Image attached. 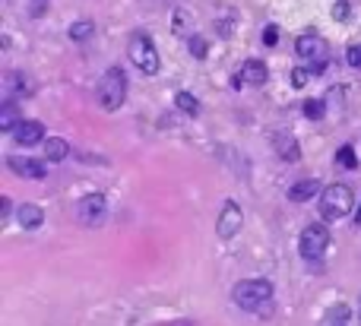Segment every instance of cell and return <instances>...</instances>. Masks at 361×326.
Instances as JSON below:
<instances>
[{"instance_id":"obj_34","label":"cell","mask_w":361,"mask_h":326,"mask_svg":"<svg viewBox=\"0 0 361 326\" xmlns=\"http://www.w3.org/2000/svg\"><path fill=\"white\" fill-rule=\"evenodd\" d=\"M358 317H361V307H358Z\"/></svg>"},{"instance_id":"obj_32","label":"cell","mask_w":361,"mask_h":326,"mask_svg":"<svg viewBox=\"0 0 361 326\" xmlns=\"http://www.w3.org/2000/svg\"><path fill=\"white\" fill-rule=\"evenodd\" d=\"M355 225H361V206H358V212H355Z\"/></svg>"},{"instance_id":"obj_1","label":"cell","mask_w":361,"mask_h":326,"mask_svg":"<svg viewBox=\"0 0 361 326\" xmlns=\"http://www.w3.org/2000/svg\"><path fill=\"white\" fill-rule=\"evenodd\" d=\"M232 301L247 313H254V310L266 313L273 304V282L269 279H241L232 288Z\"/></svg>"},{"instance_id":"obj_21","label":"cell","mask_w":361,"mask_h":326,"mask_svg":"<svg viewBox=\"0 0 361 326\" xmlns=\"http://www.w3.org/2000/svg\"><path fill=\"white\" fill-rule=\"evenodd\" d=\"M301 111H304V117H310V120H320L323 114H327V105H323L320 99H307L304 105H301Z\"/></svg>"},{"instance_id":"obj_20","label":"cell","mask_w":361,"mask_h":326,"mask_svg":"<svg viewBox=\"0 0 361 326\" xmlns=\"http://www.w3.org/2000/svg\"><path fill=\"white\" fill-rule=\"evenodd\" d=\"M92 32H95V26L89 19H82V22H73V26H70V38H73V41H89Z\"/></svg>"},{"instance_id":"obj_15","label":"cell","mask_w":361,"mask_h":326,"mask_svg":"<svg viewBox=\"0 0 361 326\" xmlns=\"http://www.w3.org/2000/svg\"><path fill=\"white\" fill-rule=\"evenodd\" d=\"M241 79H244L247 86H263V82L269 79L266 64H263V60H247V64L241 67Z\"/></svg>"},{"instance_id":"obj_11","label":"cell","mask_w":361,"mask_h":326,"mask_svg":"<svg viewBox=\"0 0 361 326\" xmlns=\"http://www.w3.org/2000/svg\"><path fill=\"white\" fill-rule=\"evenodd\" d=\"M35 86L32 79L26 73H19V70H10V73H4V95L7 99H26V95H32Z\"/></svg>"},{"instance_id":"obj_23","label":"cell","mask_w":361,"mask_h":326,"mask_svg":"<svg viewBox=\"0 0 361 326\" xmlns=\"http://www.w3.org/2000/svg\"><path fill=\"white\" fill-rule=\"evenodd\" d=\"M314 73H317L314 67H295V70H292V86H298V89H304L307 82L314 79Z\"/></svg>"},{"instance_id":"obj_5","label":"cell","mask_w":361,"mask_h":326,"mask_svg":"<svg viewBox=\"0 0 361 326\" xmlns=\"http://www.w3.org/2000/svg\"><path fill=\"white\" fill-rule=\"evenodd\" d=\"M327 247H330V231L323 225H307L304 231H301V238H298L301 257L310 260V263H320L323 253H327Z\"/></svg>"},{"instance_id":"obj_6","label":"cell","mask_w":361,"mask_h":326,"mask_svg":"<svg viewBox=\"0 0 361 326\" xmlns=\"http://www.w3.org/2000/svg\"><path fill=\"white\" fill-rule=\"evenodd\" d=\"M295 51H298V57H304V64L314 67L317 73L327 67V60H330V44L323 41L320 35H314V32L301 35V38L295 41Z\"/></svg>"},{"instance_id":"obj_12","label":"cell","mask_w":361,"mask_h":326,"mask_svg":"<svg viewBox=\"0 0 361 326\" xmlns=\"http://www.w3.org/2000/svg\"><path fill=\"white\" fill-rule=\"evenodd\" d=\"M13 139L19 143V146H35V143L44 139V127L38 124V120H22V124L13 130Z\"/></svg>"},{"instance_id":"obj_7","label":"cell","mask_w":361,"mask_h":326,"mask_svg":"<svg viewBox=\"0 0 361 326\" xmlns=\"http://www.w3.org/2000/svg\"><path fill=\"white\" fill-rule=\"evenodd\" d=\"M105 215H108V203H105L102 193H89V197H82V200L76 203V222L86 225V228L102 225Z\"/></svg>"},{"instance_id":"obj_31","label":"cell","mask_w":361,"mask_h":326,"mask_svg":"<svg viewBox=\"0 0 361 326\" xmlns=\"http://www.w3.org/2000/svg\"><path fill=\"white\" fill-rule=\"evenodd\" d=\"M10 212H13V203H10V197H4V200H0V215L7 219Z\"/></svg>"},{"instance_id":"obj_19","label":"cell","mask_w":361,"mask_h":326,"mask_svg":"<svg viewBox=\"0 0 361 326\" xmlns=\"http://www.w3.org/2000/svg\"><path fill=\"white\" fill-rule=\"evenodd\" d=\"M174 105H177L187 117H197V114H200V102H197V95H190V92H177V95H174Z\"/></svg>"},{"instance_id":"obj_33","label":"cell","mask_w":361,"mask_h":326,"mask_svg":"<svg viewBox=\"0 0 361 326\" xmlns=\"http://www.w3.org/2000/svg\"><path fill=\"white\" fill-rule=\"evenodd\" d=\"M168 326H194V323H168Z\"/></svg>"},{"instance_id":"obj_26","label":"cell","mask_w":361,"mask_h":326,"mask_svg":"<svg viewBox=\"0 0 361 326\" xmlns=\"http://www.w3.org/2000/svg\"><path fill=\"white\" fill-rule=\"evenodd\" d=\"M333 19H339V22L348 19V0H336L333 4Z\"/></svg>"},{"instance_id":"obj_13","label":"cell","mask_w":361,"mask_h":326,"mask_svg":"<svg viewBox=\"0 0 361 326\" xmlns=\"http://www.w3.org/2000/svg\"><path fill=\"white\" fill-rule=\"evenodd\" d=\"M19 124H22V111H19L16 99H4V105H0V130H4V133H13Z\"/></svg>"},{"instance_id":"obj_22","label":"cell","mask_w":361,"mask_h":326,"mask_svg":"<svg viewBox=\"0 0 361 326\" xmlns=\"http://www.w3.org/2000/svg\"><path fill=\"white\" fill-rule=\"evenodd\" d=\"M336 165H339V168H345V171H352V168L358 165V159H355V149H352V146H339V152H336Z\"/></svg>"},{"instance_id":"obj_24","label":"cell","mask_w":361,"mask_h":326,"mask_svg":"<svg viewBox=\"0 0 361 326\" xmlns=\"http://www.w3.org/2000/svg\"><path fill=\"white\" fill-rule=\"evenodd\" d=\"M187 48H190V54H194L197 60H203V54L209 51V44L203 41V35H190V38H187Z\"/></svg>"},{"instance_id":"obj_28","label":"cell","mask_w":361,"mask_h":326,"mask_svg":"<svg viewBox=\"0 0 361 326\" xmlns=\"http://www.w3.org/2000/svg\"><path fill=\"white\" fill-rule=\"evenodd\" d=\"M345 57H348V64H352V67H361V44H348Z\"/></svg>"},{"instance_id":"obj_8","label":"cell","mask_w":361,"mask_h":326,"mask_svg":"<svg viewBox=\"0 0 361 326\" xmlns=\"http://www.w3.org/2000/svg\"><path fill=\"white\" fill-rule=\"evenodd\" d=\"M241 225H244V212H241V206L235 200H228L222 206V212H219V219H215V235H219L222 241H232L241 231Z\"/></svg>"},{"instance_id":"obj_14","label":"cell","mask_w":361,"mask_h":326,"mask_svg":"<svg viewBox=\"0 0 361 326\" xmlns=\"http://www.w3.org/2000/svg\"><path fill=\"white\" fill-rule=\"evenodd\" d=\"M16 219H19V225L26 228V231H35V228L44 222V209L38 206V203H22V206L16 209Z\"/></svg>"},{"instance_id":"obj_3","label":"cell","mask_w":361,"mask_h":326,"mask_svg":"<svg viewBox=\"0 0 361 326\" xmlns=\"http://www.w3.org/2000/svg\"><path fill=\"white\" fill-rule=\"evenodd\" d=\"M355 206V193L348 190L345 184H330L320 197V215L327 222H336V219H345Z\"/></svg>"},{"instance_id":"obj_4","label":"cell","mask_w":361,"mask_h":326,"mask_svg":"<svg viewBox=\"0 0 361 326\" xmlns=\"http://www.w3.org/2000/svg\"><path fill=\"white\" fill-rule=\"evenodd\" d=\"M127 54L133 60V67L143 70V73H159V51L146 32H133V38L127 44Z\"/></svg>"},{"instance_id":"obj_16","label":"cell","mask_w":361,"mask_h":326,"mask_svg":"<svg viewBox=\"0 0 361 326\" xmlns=\"http://www.w3.org/2000/svg\"><path fill=\"white\" fill-rule=\"evenodd\" d=\"M317 190H320V180H314V177H307V180H295V184L288 187V200H292V203H307Z\"/></svg>"},{"instance_id":"obj_18","label":"cell","mask_w":361,"mask_h":326,"mask_svg":"<svg viewBox=\"0 0 361 326\" xmlns=\"http://www.w3.org/2000/svg\"><path fill=\"white\" fill-rule=\"evenodd\" d=\"M323 326H355L352 307H348V304H336V307H330V313H327V320H323Z\"/></svg>"},{"instance_id":"obj_25","label":"cell","mask_w":361,"mask_h":326,"mask_svg":"<svg viewBox=\"0 0 361 326\" xmlns=\"http://www.w3.org/2000/svg\"><path fill=\"white\" fill-rule=\"evenodd\" d=\"M235 26H238V16L232 13V16H222L219 22H215V29H219V35H222V38H228V35H235Z\"/></svg>"},{"instance_id":"obj_17","label":"cell","mask_w":361,"mask_h":326,"mask_svg":"<svg viewBox=\"0 0 361 326\" xmlns=\"http://www.w3.org/2000/svg\"><path fill=\"white\" fill-rule=\"evenodd\" d=\"M67 155H70V143L67 139H60V136L44 139V159L48 162H64Z\"/></svg>"},{"instance_id":"obj_27","label":"cell","mask_w":361,"mask_h":326,"mask_svg":"<svg viewBox=\"0 0 361 326\" xmlns=\"http://www.w3.org/2000/svg\"><path fill=\"white\" fill-rule=\"evenodd\" d=\"M276 41H279V29H276V26H266V29H263V44L273 48Z\"/></svg>"},{"instance_id":"obj_30","label":"cell","mask_w":361,"mask_h":326,"mask_svg":"<svg viewBox=\"0 0 361 326\" xmlns=\"http://www.w3.org/2000/svg\"><path fill=\"white\" fill-rule=\"evenodd\" d=\"M44 10H48V0H32V10H29V13L38 19V16H44Z\"/></svg>"},{"instance_id":"obj_2","label":"cell","mask_w":361,"mask_h":326,"mask_svg":"<svg viewBox=\"0 0 361 326\" xmlns=\"http://www.w3.org/2000/svg\"><path fill=\"white\" fill-rule=\"evenodd\" d=\"M99 102L105 111H117L127 102V76L120 67H108L99 79Z\"/></svg>"},{"instance_id":"obj_10","label":"cell","mask_w":361,"mask_h":326,"mask_svg":"<svg viewBox=\"0 0 361 326\" xmlns=\"http://www.w3.org/2000/svg\"><path fill=\"white\" fill-rule=\"evenodd\" d=\"M273 149H276V155H279L282 162H288V165H295V162L301 159V146H298L295 133H288V130H276V133H273Z\"/></svg>"},{"instance_id":"obj_29","label":"cell","mask_w":361,"mask_h":326,"mask_svg":"<svg viewBox=\"0 0 361 326\" xmlns=\"http://www.w3.org/2000/svg\"><path fill=\"white\" fill-rule=\"evenodd\" d=\"M171 26H174V32H180V29L187 26V13H184V10H177V13L171 16Z\"/></svg>"},{"instance_id":"obj_9","label":"cell","mask_w":361,"mask_h":326,"mask_svg":"<svg viewBox=\"0 0 361 326\" xmlns=\"http://www.w3.org/2000/svg\"><path fill=\"white\" fill-rule=\"evenodd\" d=\"M7 165H10V171H13V174L29 177V180H41L48 174V165L41 159H29V155H10Z\"/></svg>"}]
</instances>
